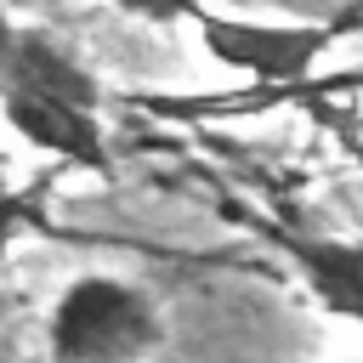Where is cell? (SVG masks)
Masks as SVG:
<instances>
[{"label": "cell", "mask_w": 363, "mask_h": 363, "mask_svg": "<svg viewBox=\"0 0 363 363\" xmlns=\"http://www.w3.org/2000/svg\"><path fill=\"white\" fill-rule=\"evenodd\" d=\"M159 340V306L108 272L68 278L45 318V363H142Z\"/></svg>", "instance_id": "1"}, {"label": "cell", "mask_w": 363, "mask_h": 363, "mask_svg": "<svg viewBox=\"0 0 363 363\" xmlns=\"http://www.w3.org/2000/svg\"><path fill=\"white\" fill-rule=\"evenodd\" d=\"M199 45L210 62H221L227 74H244L255 85H301L318 57L340 40L329 23H272V17H244V11H221V6H193L187 11Z\"/></svg>", "instance_id": "2"}, {"label": "cell", "mask_w": 363, "mask_h": 363, "mask_svg": "<svg viewBox=\"0 0 363 363\" xmlns=\"http://www.w3.org/2000/svg\"><path fill=\"white\" fill-rule=\"evenodd\" d=\"M0 113L6 125L51 153L57 164H74V170H108V142H102V125H96V108L85 102H62V96H28V91H0Z\"/></svg>", "instance_id": "3"}, {"label": "cell", "mask_w": 363, "mask_h": 363, "mask_svg": "<svg viewBox=\"0 0 363 363\" xmlns=\"http://www.w3.org/2000/svg\"><path fill=\"white\" fill-rule=\"evenodd\" d=\"M267 238L284 250L295 267L301 289L346 323H363V238H335V233H284L267 227Z\"/></svg>", "instance_id": "4"}, {"label": "cell", "mask_w": 363, "mask_h": 363, "mask_svg": "<svg viewBox=\"0 0 363 363\" xmlns=\"http://www.w3.org/2000/svg\"><path fill=\"white\" fill-rule=\"evenodd\" d=\"M45 193H51V182H45V176H34V182H23V187H6V193H0V261H6V255H11V244L40 221Z\"/></svg>", "instance_id": "5"}, {"label": "cell", "mask_w": 363, "mask_h": 363, "mask_svg": "<svg viewBox=\"0 0 363 363\" xmlns=\"http://www.w3.org/2000/svg\"><path fill=\"white\" fill-rule=\"evenodd\" d=\"M125 17H136V23H187V11L199 6V0H113Z\"/></svg>", "instance_id": "6"}, {"label": "cell", "mask_w": 363, "mask_h": 363, "mask_svg": "<svg viewBox=\"0 0 363 363\" xmlns=\"http://www.w3.org/2000/svg\"><path fill=\"white\" fill-rule=\"evenodd\" d=\"M329 28H335V34H352V28H363V0H352L346 11H335V17H329Z\"/></svg>", "instance_id": "7"}, {"label": "cell", "mask_w": 363, "mask_h": 363, "mask_svg": "<svg viewBox=\"0 0 363 363\" xmlns=\"http://www.w3.org/2000/svg\"><path fill=\"white\" fill-rule=\"evenodd\" d=\"M6 28H11V17H6V6H0V40H6Z\"/></svg>", "instance_id": "8"}, {"label": "cell", "mask_w": 363, "mask_h": 363, "mask_svg": "<svg viewBox=\"0 0 363 363\" xmlns=\"http://www.w3.org/2000/svg\"><path fill=\"white\" fill-rule=\"evenodd\" d=\"M6 187H11V182H6V159H0V193H6Z\"/></svg>", "instance_id": "9"}, {"label": "cell", "mask_w": 363, "mask_h": 363, "mask_svg": "<svg viewBox=\"0 0 363 363\" xmlns=\"http://www.w3.org/2000/svg\"><path fill=\"white\" fill-rule=\"evenodd\" d=\"M352 363H363V357H352Z\"/></svg>", "instance_id": "10"}]
</instances>
